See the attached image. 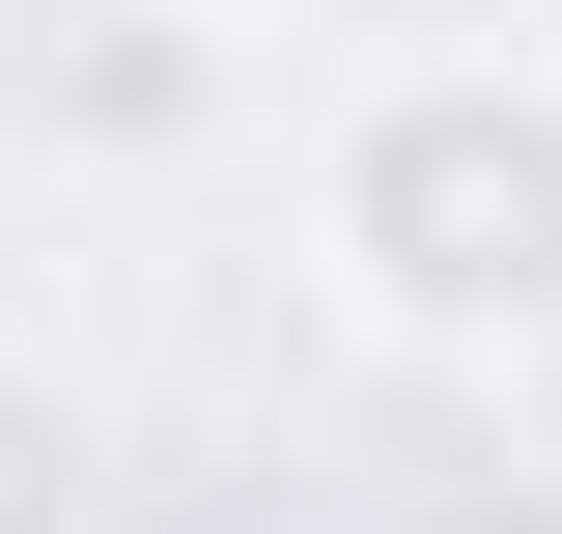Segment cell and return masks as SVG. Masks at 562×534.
Listing matches in <instances>:
<instances>
[{"label": "cell", "instance_id": "cell-1", "mask_svg": "<svg viewBox=\"0 0 562 534\" xmlns=\"http://www.w3.org/2000/svg\"><path fill=\"white\" fill-rule=\"evenodd\" d=\"M310 281L394 366H535L562 337V57H366L310 141Z\"/></svg>", "mask_w": 562, "mask_h": 534}, {"label": "cell", "instance_id": "cell-2", "mask_svg": "<svg viewBox=\"0 0 562 534\" xmlns=\"http://www.w3.org/2000/svg\"><path fill=\"white\" fill-rule=\"evenodd\" d=\"M57 141L85 169H198L225 141V0H57Z\"/></svg>", "mask_w": 562, "mask_h": 534}, {"label": "cell", "instance_id": "cell-3", "mask_svg": "<svg viewBox=\"0 0 562 534\" xmlns=\"http://www.w3.org/2000/svg\"><path fill=\"white\" fill-rule=\"evenodd\" d=\"M0 534H113V422H85L29 337H0Z\"/></svg>", "mask_w": 562, "mask_h": 534}]
</instances>
